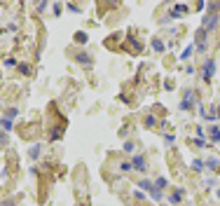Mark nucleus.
Masks as SVG:
<instances>
[{"mask_svg":"<svg viewBox=\"0 0 220 206\" xmlns=\"http://www.w3.org/2000/svg\"><path fill=\"white\" fill-rule=\"evenodd\" d=\"M133 169H136V171H145V159H143L141 155L133 157Z\"/></svg>","mask_w":220,"mask_h":206,"instance_id":"7ed1b4c3","label":"nucleus"},{"mask_svg":"<svg viewBox=\"0 0 220 206\" xmlns=\"http://www.w3.org/2000/svg\"><path fill=\"white\" fill-rule=\"evenodd\" d=\"M75 40H77V42H84V40H87V35H84V33H77V38H75Z\"/></svg>","mask_w":220,"mask_h":206,"instance_id":"ddd939ff","label":"nucleus"},{"mask_svg":"<svg viewBox=\"0 0 220 206\" xmlns=\"http://www.w3.org/2000/svg\"><path fill=\"white\" fill-rule=\"evenodd\" d=\"M152 45H155V49H157V52H164V45H162V42H159V40H155V42H152Z\"/></svg>","mask_w":220,"mask_h":206,"instance_id":"9b49d317","label":"nucleus"},{"mask_svg":"<svg viewBox=\"0 0 220 206\" xmlns=\"http://www.w3.org/2000/svg\"><path fill=\"white\" fill-rule=\"evenodd\" d=\"M185 12H187V7H185V5H176V7H173V12H171V19H178L180 14H185Z\"/></svg>","mask_w":220,"mask_h":206,"instance_id":"20e7f679","label":"nucleus"},{"mask_svg":"<svg viewBox=\"0 0 220 206\" xmlns=\"http://www.w3.org/2000/svg\"><path fill=\"white\" fill-rule=\"evenodd\" d=\"M192 101H194V94L192 91H185V99H183V103H180V110H190Z\"/></svg>","mask_w":220,"mask_h":206,"instance_id":"f257e3e1","label":"nucleus"},{"mask_svg":"<svg viewBox=\"0 0 220 206\" xmlns=\"http://www.w3.org/2000/svg\"><path fill=\"white\" fill-rule=\"evenodd\" d=\"M213 70H215V63H213V61H206V66H204V77H206V80H211Z\"/></svg>","mask_w":220,"mask_h":206,"instance_id":"f03ea898","label":"nucleus"},{"mask_svg":"<svg viewBox=\"0 0 220 206\" xmlns=\"http://www.w3.org/2000/svg\"><path fill=\"white\" fill-rule=\"evenodd\" d=\"M141 185H143V190H150V192H152V188H155V185H152V183H150V180H143Z\"/></svg>","mask_w":220,"mask_h":206,"instance_id":"9d476101","label":"nucleus"},{"mask_svg":"<svg viewBox=\"0 0 220 206\" xmlns=\"http://www.w3.org/2000/svg\"><path fill=\"white\" fill-rule=\"evenodd\" d=\"M218 197H220V190H218Z\"/></svg>","mask_w":220,"mask_h":206,"instance_id":"4468645a","label":"nucleus"},{"mask_svg":"<svg viewBox=\"0 0 220 206\" xmlns=\"http://www.w3.org/2000/svg\"><path fill=\"white\" fill-rule=\"evenodd\" d=\"M192 169H194V171H202V169H204V162H202V159H194V162H192Z\"/></svg>","mask_w":220,"mask_h":206,"instance_id":"0eeeda50","label":"nucleus"},{"mask_svg":"<svg viewBox=\"0 0 220 206\" xmlns=\"http://www.w3.org/2000/svg\"><path fill=\"white\" fill-rule=\"evenodd\" d=\"M206 164H209V169H218V159H215V157L206 159Z\"/></svg>","mask_w":220,"mask_h":206,"instance_id":"6e6552de","label":"nucleus"},{"mask_svg":"<svg viewBox=\"0 0 220 206\" xmlns=\"http://www.w3.org/2000/svg\"><path fill=\"white\" fill-rule=\"evenodd\" d=\"M164 188H166V178H159L157 183H155V190H159V192H162Z\"/></svg>","mask_w":220,"mask_h":206,"instance_id":"423d86ee","label":"nucleus"},{"mask_svg":"<svg viewBox=\"0 0 220 206\" xmlns=\"http://www.w3.org/2000/svg\"><path fill=\"white\" fill-rule=\"evenodd\" d=\"M190 56H192V47H187V49L180 54V59H190Z\"/></svg>","mask_w":220,"mask_h":206,"instance_id":"1a4fd4ad","label":"nucleus"},{"mask_svg":"<svg viewBox=\"0 0 220 206\" xmlns=\"http://www.w3.org/2000/svg\"><path fill=\"white\" fill-rule=\"evenodd\" d=\"M180 199H183V190H176V192L171 195V199H169V201H171V204H178Z\"/></svg>","mask_w":220,"mask_h":206,"instance_id":"39448f33","label":"nucleus"},{"mask_svg":"<svg viewBox=\"0 0 220 206\" xmlns=\"http://www.w3.org/2000/svg\"><path fill=\"white\" fill-rule=\"evenodd\" d=\"M145 124H148V126H155V117H145Z\"/></svg>","mask_w":220,"mask_h":206,"instance_id":"f8f14e48","label":"nucleus"}]
</instances>
